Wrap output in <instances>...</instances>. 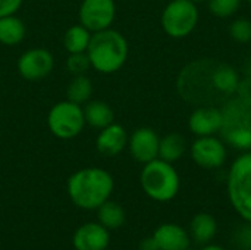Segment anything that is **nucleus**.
<instances>
[{
  "label": "nucleus",
  "instance_id": "obj_1",
  "mask_svg": "<svg viewBox=\"0 0 251 250\" xmlns=\"http://www.w3.org/2000/svg\"><path fill=\"white\" fill-rule=\"evenodd\" d=\"M240 75L235 68L215 59H199L185 65L176 78L182 100L196 106H218L235 93Z\"/></svg>",
  "mask_w": 251,
  "mask_h": 250
},
{
  "label": "nucleus",
  "instance_id": "obj_2",
  "mask_svg": "<svg viewBox=\"0 0 251 250\" xmlns=\"http://www.w3.org/2000/svg\"><path fill=\"white\" fill-rule=\"evenodd\" d=\"M113 192L112 175L101 168H82L68 180V194L71 200L82 209H97L109 200Z\"/></svg>",
  "mask_w": 251,
  "mask_h": 250
},
{
  "label": "nucleus",
  "instance_id": "obj_3",
  "mask_svg": "<svg viewBox=\"0 0 251 250\" xmlns=\"http://www.w3.org/2000/svg\"><path fill=\"white\" fill-rule=\"evenodd\" d=\"M128 52L126 38L112 28L93 32L87 49L91 68L101 74L118 72L126 62Z\"/></svg>",
  "mask_w": 251,
  "mask_h": 250
},
{
  "label": "nucleus",
  "instance_id": "obj_4",
  "mask_svg": "<svg viewBox=\"0 0 251 250\" xmlns=\"http://www.w3.org/2000/svg\"><path fill=\"white\" fill-rule=\"evenodd\" d=\"M221 134L234 149L251 152V103L229 99L222 106Z\"/></svg>",
  "mask_w": 251,
  "mask_h": 250
},
{
  "label": "nucleus",
  "instance_id": "obj_5",
  "mask_svg": "<svg viewBox=\"0 0 251 250\" xmlns=\"http://www.w3.org/2000/svg\"><path fill=\"white\" fill-rule=\"evenodd\" d=\"M140 183L144 193L156 202H169L179 192V175L172 164L162 159H154L144 164L140 175Z\"/></svg>",
  "mask_w": 251,
  "mask_h": 250
},
{
  "label": "nucleus",
  "instance_id": "obj_6",
  "mask_svg": "<svg viewBox=\"0 0 251 250\" xmlns=\"http://www.w3.org/2000/svg\"><path fill=\"white\" fill-rule=\"evenodd\" d=\"M228 197L235 212L251 224V152H244L231 165Z\"/></svg>",
  "mask_w": 251,
  "mask_h": 250
},
{
  "label": "nucleus",
  "instance_id": "obj_7",
  "mask_svg": "<svg viewBox=\"0 0 251 250\" xmlns=\"http://www.w3.org/2000/svg\"><path fill=\"white\" fill-rule=\"evenodd\" d=\"M163 31L172 38L190 35L199 22V9L193 0H172L162 12Z\"/></svg>",
  "mask_w": 251,
  "mask_h": 250
},
{
  "label": "nucleus",
  "instance_id": "obj_8",
  "mask_svg": "<svg viewBox=\"0 0 251 250\" xmlns=\"http://www.w3.org/2000/svg\"><path fill=\"white\" fill-rule=\"evenodd\" d=\"M47 125L57 139L69 140L76 137L85 125L82 106L69 100L56 103L47 115Z\"/></svg>",
  "mask_w": 251,
  "mask_h": 250
},
{
  "label": "nucleus",
  "instance_id": "obj_9",
  "mask_svg": "<svg viewBox=\"0 0 251 250\" xmlns=\"http://www.w3.org/2000/svg\"><path fill=\"white\" fill-rule=\"evenodd\" d=\"M79 24L91 32L103 31L112 27L116 16L113 0H82L79 6Z\"/></svg>",
  "mask_w": 251,
  "mask_h": 250
},
{
  "label": "nucleus",
  "instance_id": "obj_10",
  "mask_svg": "<svg viewBox=\"0 0 251 250\" xmlns=\"http://www.w3.org/2000/svg\"><path fill=\"white\" fill-rule=\"evenodd\" d=\"M193 161L204 169H218L226 161V146L215 136L197 137L191 144Z\"/></svg>",
  "mask_w": 251,
  "mask_h": 250
},
{
  "label": "nucleus",
  "instance_id": "obj_11",
  "mask_svg": "<svg viewBox=\"0 0 251 250\" xmlns=\"http://www.w3.org/2000/svg\"><path fill=\"white\" fill-rule=\"evenodd\" d=\"M54 66V59L47 49L35 47L24 52L18 59V72L28 81L46 78Z\"/></svg>",
  "mask_w": 251,
  "mask_h": 250
},
{
  "label": "nucleus",
  "instance_id": "obj_12",
  "mask_svg": "<svg viewBox=\"0 0 251 250\" xmlns=\"http://www.w3.org/2000/svg\"><path fill=\"white\" fill-rule=\"evenodd\" d=\"M160 137L150 127L137 128L128 139V146L132 158L140 164H149L159 158Z\"/></svg>",
  "mask_w": 251,
  "mask_h": 250
},
{
  "label": "nucleus",
  "instance_id": "obj_13",
  "mask_svg": "<svg viewBox=\"0 0 251 250\" xmlns=\"http://www.w3.org/2000/svg\"><path fill=\"white\" fill-rule=\"evenodd\" d=\"M222 111L218 106H197L188 119L190 131L197 137H209L221 133Z\"/></svg>",
  "mask_w": 251,
  "mask_h": 250
},
{
  "label": "nucleus",
  "instance_id": "obj_14",
  "mask_svg": "<svg viewBox=\"0 0 251 250\" xmlns=\"http://www.w3.org/2000/svg\"><path fill=\"white\" fill-rule=\"evenodd\" d=\"M128 139L129 137L126 130L122 125L112 122L110 125L100 130L96 140V147L100 155L112 158L119 155L128 146Z\"/></svg>",
  "mask_w": 251,
  "mask_h": 250
},
{
  "label": "nucleus",
  "instance_id": "obj_15",
  "mask_svg": "<svg viewBox=\"0 0 251 250\" xmlns=\"http://www.w3.org/2000/svg\"><path fill=\"white\" fill-rule=\"evenodd\" d=\"M109 231L101 224L88 222L79 227L74 234V248L76 250H104L109 246Z\"/></svg>",
  "mask_w": 251,
  "mask_h": 250
},
{
  "label": "nucleus",
  "instance_id": "obj_16",
  "mask_svg": "<svg viewBox=\"0 0 251 250\" xmlns=\"http://www.w3.org/2000/svg\"><path fill=\"white\" fill-rule=\"evenodd\" d=\"M160 250H188L191 245L190 233L176 224H163L153 234Z\"/></svg>",
  "mask_w": 251,
  "mask_h": 250
},
{
  "label": "nucleus",
  "instance_id": "obj_17",
  "mask_svg": "<svg viewBox=\"0 0 251 250\" xmlns=\"http://www.w3.org/2000/svg\"><path fill=\"white\" fill-rule=\"evenodd\" d=\"M218 233V222L213 215L200 212L193 217L190 224V237L199 245H206L215 239Z\"/></svg>",
  "mask_w": 251,
  "mask_h": 250
},
{
  "label": "nucleus",
  "instance_id": "obj_18",
  "mask_svg": "<svg viewBox=\"0 0 251 250\" xmlns=\"http://www.w3.org/2000/svg\"><path fill=\"white\" fill-rule=\"evenodd\" d=\"M82 112H84L85 124L97 130L110 125L115 119V113L112 108L101 100H88L82 108Z\"/></svg>",
  "mask_w": 251,
  "mask_h": 250
},
{
  "label": "nucleus",
  "instance_id": "obj_19",
  "mask_svg": "<svg viewBox=\"0 0 251 250\" xmlns=\"http://www.w3.org/2000/svg\"><path fill=\"white\" fill-rule=\"evenodd\" d=\"M187 150L185 137L179 133H171L160 139L159 143V159L174 164L179 161Z\"/></svg>",
  "mask_w": 251,
  "mask_h": 250
},
{
  "label": "nucleus",
  "instance_id": "obj_20",
  "mask_svg": "<svg viewBox=\"0 0 251 250\" xmlns=\"http://www.w3.org/2000/svg\"><path fill=\"white\" fill-rule=\"evenodd\" d=\"M25 37V24L15 15L0 18V43L4 46L19 44Z\"/></svg>",
  "mask_w": 251,
  "mask_h": 250
},
{
  "label": "nucleus",
  "instance_id": "obj_21",
  "mask_svg": "<svg viewBox=\"0 0 251 250\" xmlns=\"http://www.w3.org/2000/svg\"><path fill=\"white\" fill-rule=\"evenodd\" d=\"M91 31L87 29L84 25L76 24L66 29L63 35V46L68 53H82L87 52L90 40H91Z\"/></svg>",
  "mask_w": 251,
  "mask_h": 250
},
{
  "label": "nucleus",
  "instance_id": "obj_22",
  "mask_svg": "<svg viewBox=\"0 0 251 250\" xmlns=\"http://www.w3.org/2000/svg\"><path fill=\"white\" fill-rule=\"evenodd\" d=\"M93 94V84L91 80L87 75H74V78L69 81L66 87V100L76 103V105H84L91 99Z\"/></svg>",
  "mask_w": 251,
  "mask_h": 250
},
{
  "label": "nucleus",
  "instance_id": "obj_23",
  "mask_svg": "<svg viewBox=\"0 0 251 250\" xmlns=\"http://www.w3.org/2000/svg\"><path fill=\"white\" fill-rule=\"evenodd\" d=\"M97 209H99V221L107 230H115V228H119L124 225L125 211L119 203L106 200Z\"/></svg>",
  "mask_w": 251,
  "mask_h": 250
},
{
  "label": "nucleus",
  "instance_id": "obj_24",
  "mask_svg": "<svg viewBox=\"0 0 251 250\" xmlns=\"http://www.w3.org/2000/svg\"><path fill=\"white\" fill-rule=\"evenodd\" d=\"M207 3L210 13L216 18H229L241 6V0H207Z\"/></svg>",
  "mask_w": 251,
  "mask_h": 250
},
{
  "label": "nucleus",
  "instance_id": "obj_25",
  "mask_svg": "<svg viewBox=\"0 0 251 250\" xmlns=\"http://www.w3.org/2000/svg\"><path fill=\"white\" fill-rule=\"evenodd\" d=\"M90 68H91V62H90L87 52L69 53V56L66 59V69L72 75H85Z\"/></svg>",
  "mask_w": 251,
  "mask_h": 250
},
{
  "label": "nucleus",
  "instance_id": "obj_26",
  "mask_svg": "<svg viewBox=\"0 0 251 250\" xmlns=\"http://www.w3.org/2000/svg\"><path fill=\"white\" fill-rule=\"evenodd\" d=\"M229 34L237 43H250L251 41V21L246 18H238L229 25Z\"/></svg>",
  "mask_w": 251,
  "mask_h": 250
},
{
  "label": "nucleus",
  "instance_id": "obj_27",
  "mask_svg": "<svg viewBox=\"0 0 251 250\" xmlns=\"http://www.w3.org/2000/svg\"><path fill=\"white\" fill-rule=\"evenodd\" d=\"M237 97L241 99L243 102L251 103V77L246 75L244 80H240L238 87H237Z\"/></svg>",
  "mask_w": 251,
  "mask_h": 250
},
{
  "label": "nucleus",
  "instance_id": "obj_28",
  "mask_svg": "<svg viewBox=\"0 0 251 250\" xmlns=\"http://www.w3.org/2000/svg\"><path fill=\"white\" fill-rule=\"evenodd\" d=\"M24 0H0V18L6 15H15Z\"/></svg>",
  "mask_w": 251,
  "mask_h": 250
},
{
  "label": "nucleus",
  "instance_id": "obj_29",
  "mask_svg": "<svg viewBox=\"0 0 251 250\" xmlns=\"http://www.w3.org/2000/svg\"><path fill=\"white\" fill-rule=\"evenodd\" d=\"M138 250H160V249H159V246H157V243H156L154 237L151 236V237H146V239H143V240H141V243H140V246H138Z\"/></svg>",
  "mask_w": 251,
  "mask_h": 250
},
{
  "label": "nucleus",
  "instance_id": "obj_30",
  "mask_svg": "<svg viewBox=\"0 0 251 250\" xmlns=\"http://www.w3.org/2000/svg\"><path fill=\"white\" fill-rule=\"evenodd\" d=\"M238 240L243 243V246L251 248V224H249V227H246V228L238 234Z\"/></svg>",
  "mask_w": 251,
  "mask_h": 250
},
{
  "label": "nucleus",
  "instance_id": "obj_31",
  "mask_svg": "<svg viewBox=\"0 0 251 250\" xmlns=\"http://www.w3.org/2000/svg\"><path fill=\"white\" fill-rule=\"evenodd\" d=\"M200 250H226L225 248H222V246H216V245H206L203 249Z\"/></svg>",
  "mask_w": 251,
  "mask_h": 250
},
{
  "label": "nucleus",
  "instance_id": "obj_32",
  "mask_svg": "<svg viewBox=\"0 0 251 250\" xmlns=\"http://www.w3.org/2000/svg\"><path fill=\"white\" fill-rule=\"evenodd\" d=\"M246 75H249L251 77V59L249 60V63L246 65Z\"/></svg>",
  "mask_w": 251,
  "mask_h": 250
},
{
  "label": "nucleus",
  "instance_id": "obj_33",
  "mask_svg": "<svg viewBox=\"0 0 251 250\" xmlns=\"http://www.w3.org/2000/svg\"><path fill=\"white\" fill-rule=\"evenodd\" d=\"M196 4H199V3H204V1H207V0H193Z\"/></svg>",
  "mask_w": 251,
  "mask_h": 250
},
{
  "label": "nucleus",
  "instance_id": "obj_34",
  "mask_svg": "<svg viewBox=\"0 0 251 250\" xmlns=\"http://www.w3.org/2000/svg\"><path fill=\"white\" fill-rule=\"evenodd\" d=\"M247 1H251V0H247Z\"/></svg>",
  "mask_w": 251,
  "mask_h": 250
}]
</instances>
